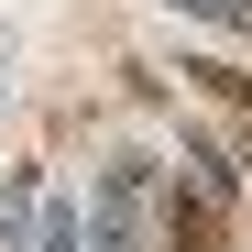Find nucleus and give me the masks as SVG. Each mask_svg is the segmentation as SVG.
<instances>
[{
  "label": "nucleus",
  "mask_w": 252,
  "mask_h": 252,
  "mask_svg": "<svg viewBox=\"0 0 252 252\" xmlns=\"http://www.w3.org/2000/svg\"><path fill=\"white\" fill-rule=\"evenodd\" d=\"M164 241L176 252H220V208H208L197 187H164Z\"/></svg>",
  "instance_id": "nucleus-1"
}]
</instances>
